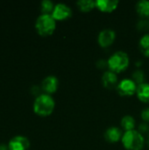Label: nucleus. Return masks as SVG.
<instances>
[{
    "label": "nucleus",
    "instance_id": "f257e3e1",
    "mask_svg": "<svg viewBox=\"0 0 149 150\" xmlns=\"http://www.w3.org/2000/svg\"><path fill=\"white\" fill-rule=\"evenodd\" d=\"M121 142L126 149L141 150L144 148L146 140L138 130H131L123 134Z\"/></svg>",
    "mask_w": 149,
    "mask_h": 150
},
{
    "label": "nucleus",
    "instance_id": "f03ea898",
    "mask_svg": "<svg viewBox=\"0 0 149 150\" xmlns=\"http://www.w3.org/2000/svg\"><path fill=\"white\" fill-rule=\"evenodd\" d=\"M54 100L48 94H41L36 98L33 104V110L40 116H48L54 109Z\"/></svg>",
    "mask_w": 149,
    "mask_h": 150
},
{
    "label": "nucleus",
    "instance_id": "7ed1b4c3",
    "mask_svg": "<svg viewBox=\"0 0 149 150\" xmlns=\"http://www.w3.org/2000/svg\"><path fill=\"white\" fill-rule=\"evenodd\" d=\"M129 62L130 60L128 54L123 51L115 52L113 54H112L109 57L107 61L109 70L116 74L120 73L124 71L126 69H127V67L129 66Z\"/></svg>",
    "mask_w": 149,
    "mask_h": 150
},
{
    "label": "nucleus",
    "instance_id": "20e7f679",
    "mask_svg": "<svg viewBox=\"0 0 149 150\" xmlns=\"http://www.w3.org/2000/svg\"><path fill=\"white\" fill-rule=\"evenodd\" d=\"M56 27V20L53 18L52 14H41L38 17L35 28L39 34L42 36L51 35Z\"/></svg>",
    "mask_w": 149,
    "mask_h": 150
},
{
    "label": "nucleus",
    "instance_id": "39448f33",
    "mask_svg": "<svg viewBox=\"0 0 149 150\" xmlns=\"http://www.w3.org/2000/svg\"><path fill=\"white\" fill-rule=\"evenodd\" d=\"M137 83L133 80V79H123L121 80L118 86H117V91L119 95L121 96H133V94L136 93L137 91Z\"/></svg>",
    "mask_w": 149,
    "mask_h": 150
},
{
    "label": "nucleus",
    "instance_id": "423d86ee",
    "mask_svg": "<svg viewBox=\"0 0 149 150\" xmlns=\"http://www.w3.org/2000/svg\"><path fill=\"white\" fill-rule=\"evenodd\" d=\"M52 16L55 20H65L72 16V10L67 4L60 3L54 5Z\"/></svg>",
    "mask_w": 149,
    "mask_h": 150
},
{
    "label": "nucleus",
    "instance_id": "0eeeda50",
    "mask_svg": "<svg viewBox=\"0 0 149 150\" xmlns=\"http://www.w3.org/2000/svg\"><path fill=\"white\" fill-rule=\"evenodd\" d=\"M116 38V33L112 29L102 30L97 37V42L102 47H108L111 46Z\"/></svg>",
    "mask_w": 149,
    "mask_h": 150
},
{
    "label": "nucleus",
    "instance_id": "6e6552de",
    "mask_svg": "<svg viewBox=\"0 0 149 150\" xmlns=\"http://www.w3.org/2000/svg\"><path fill=\"white\" fill-rule=\"evenodd\" d=\"M30 142L26 137L16 136L12 138L9 142L10 150H27L29 149Z\"/></svg>",
    "mask_w": 149,
    "mask_h": 150
},
{
    "label": "nucleus",
    "instance_id": "1a4fd4ad",
    "mask_svg": "<svg viewBox=\"0 0 149 150\" xmlns=\"http://www.w3.org/2000/svg\"><path fill=\"white\" fill-rule=\"evenodd\" d=\"M102 83L106 89L109 90L117 88L119 84L117 74L111 70H106L102 76Z\"/></svg>",
    "mask_w": 149,
    "mask_h": 150
},
{
    "label": "nucleus",
    "instance_id": "9d476101",
    "mask_svg": "<svg viewBox=\"0 0 149 150\" xmlns=\"http://www.w3.org/2000/svg\"><path fill=\"white\" fill-rule=\"evenodd\" d=\"M59 81L54 76H48L42 81V89L46 94L54 93L58 89Z\"/></svg>",
    "mask_w": 149,
    "mask_h": 150
},
{
    "label": "nucleus",
    "instance_id": "9b49d317",
    "mask_svg": "<svg viewBox=\"0 0 149 150\" xmlns=\"http://www.w3.org/2000/svg\"><path fill=\"white\" fill-rule=\"evenodd\" d=\"M123 133L120 128L117 127H109L105 133V139L110 143H116L122 139Z\"/></svg>",
    "mask_w": 149,
    "mask_h": 150
},
{
    "label": "nucleus",
    "instance_id": "f8f14e48",
    "mask_svg": "<svg viewBox=\"0 0 149 150\" xmlns=\"http://www.w3.org/2000/svg\"><path fill=\"white\" fill-rule=\"evenodd\" d=\"M118 0H97L96 7L103 12H112L119 5Z\"/></svg>",
    "mask_w": 149,
    "mask_h": 150
},
{
    "label": "nucleus",
    "instance_id": "ddd939ff",
    "mask_svg": "<svg viewBox=\"0 0 149 150\" xmlns=\"http://www.w3.org/2000/svg\"><path fill=\"white\" fill-rule=\"evenodd\" d=\"M136 95L143 103H149V83H143L137 86Z\"/></svg>",
    "mask_w": 149,
    "mask_h": 150
},
{
    "label": "nucleus",
    "instance_id": "4468645a",
    "mask_svg": "<svg viewBox=\"0 0 149 150\" xmlns=\"http://www.w3.org/2000/svg\"><path fill=\"white\" fill-rule=\"evenodd\" d=\"M137 13L141 18H149V1L141 0L135 5Z\"/></svg>",
    "mask_w": 149,
    "mask_h": 150
},
{
    "label": "nucleus",
    "instance_id": "2eb2a0df",
    "mask_svg": "<svg viewBox=\"0 0 149 150\" xmlns=\"http://www.w3.org/2000/svg\"><path fill=\"white\" fill-rule=\"evenodd\" d=\"M121 127L126 131H131V130H134V127H135V120L134 119L130 116V115H126L122 118L121 122H120Z\"/></svg>",
    "mask_w": 149,
    "mask_h": 150
},
{
    "label": "nucleus",
    "instance_id": "dca6fc26",
    "mask_svg": "<svg viewBox=\"0 0 149 150\" xmlns=\"http://www.w3.org/2000/svg\"><path fill=\"white\" fill-rule=\"evenodd\" d=\"M78 8L83 11V12H88L96 8V1L92 0H80L76 3Z\"/></svg>",
    "mask_w": 149,
    "mask_h": 150
},
{
    "label": "nucleus",
    "instance_id": "f3484780",
    "mask_svg": "<svg viewBox=\"0 0 149 150\" xmlns=\"http://www.w3.org/2000/svg\"><path fill=\"white\" fill-rule=\"evenodd\" d=\"M140 49L141 53L149 57V33H147L141 37L140 40Z\"/></svg>",
    "mask_w": 149,
    "mask_h": 150
},
{
    "label": "nucleus",
    "instance_id": "a211bd4d",
    "mask_svg": "<svg viewBox=\"0 0 149 150\" xmlns=\"http://www.w3.org/2000/svg\"><path fill=\"white\" fill-rule=\"evenodd\" d=\"M54 5L50 0H43L41 2V11L43 14H50L53 12Z\"/></svg>",
    "mask_w": 149,
    "mask_h": 150
},
{
    "label": "nucleus",
    "instance_id": "6ab92c4d",
    "mask_svg": "<svg viewBox=\"0 0 149 150\" xmlns=\"http://www.w3.org/2000/svg\"><path fill=\"white\" fill-rule=\"evenodd\" d=\"M132 77H133L132 79L137 83V85H139V84H141V83H144L145 75H144V72L141 69H137L133 73Z\"/></svg>",
    "mask_w": 149,
    "mask_h": 150
},
{
    "label": "nucleus",
    "instance_id": "aec40b11",
    "mask_svg": "<svg viewBox=\"0 0 149 150\" xmlns=\"http://www.w3.org/2000/svg\"><path fill=\"white\" fill-rule=\"evenodd\" d=\"M138 132L141 133L142 135L145 134H148L149 132V125L148 123H146V122H143L141 124L139 125L138 127Z\"/></svg>",
    "mask_w": 149,
    "mask_h": 150
},
{
    "label": "nucleus",
    "instance_id": "412c9836",
    "mask_svg": "<svg viewBox=\"0 0 149 150\" xmlns=\"http://www.w3.org/2000/svg\"><path fill=\"white\" fill-rule=\"evenodd\" d=\"M141 119L143 120L144 122L146 123H148L149 122V108L147 107L145 109H143L141 112Z\"/></svg>",
    "mask_w": 149,
    "mask_h": 150
},
{
    "label": "nucleus",
    "instance_id": "4be33fe9",
    "mask_svg": "<svg viewBox=\"0 0 149 150\" xmlns=\"http://www.w3.org/2000/svg\"><path fill=\"white\" fill-rule=\"evenodd\" d=\"M149 27V22H148L147 20H141L138 23V28L140 30H146L147 28Z\"/></svg>",
    "mask_w": 149,
    "mask_h": 150
},
{
    "label": "nucleus",
    "instance_id": "5701e85b",
    "mask_svg": "<svg viewBox=\"0 0 149 150\" xmlns=\"http://www.w3.org/2000/svg\"><path fill=\"white\" fill-rule=\"evenodd\" d=\"M97 67L99 69H105V67H108L107 62L104 61V60H100L99 62H97Z\"/></svg>",
    "mask_w": 149,
    "mask_h": 150
},
{
    "label": "nucleus",
    "instance_id": "b1692460",
    "mask_svg": "<svg viewBox=\"0 0 149 150\" xmlns=\"http://www.w3.org/2000/svg\"><path fill=\"white\" fill-rule=\"evenodd\" d=\"M0 150H8V149L4 145H0Z\"/></svg>",
    "mask_w": 149,
    "mask_h": 150
},
{
    "label": "nucleus",
    "instance_id": "393cba45",
    "mask_svg": "<svg viewBox=\"0 0 149 150\" xmlns=\"http://www.w3.org/2000/svg\"><path fill=\"white\" fill-rule=\"evenodd\" d=\"M146 143H147V145L148 146L149 148V134H148V137H147V139H146Z\"/></svg>",
    "mask_w": 149,
    "mask_h": 150
}]
</instances>
